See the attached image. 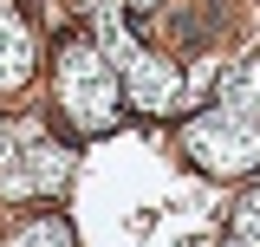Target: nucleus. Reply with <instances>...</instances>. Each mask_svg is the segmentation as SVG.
<instances>
[{"label":"nucleus","mask_w":260,"mask_h":247,"mask_svg":"<svg viewBox=\"0 0 260 247\" xmlns=\"http://www.w3.org/2000/svg\"><path fill=\"white\" fill-rule=\"evenodd\" d=\"M0 247H72V234H65V221H59V215H32L20 234H7Z\"/></svg>","instance_id":"39448f33"},{"label":"nucleus","mask_w":260,"mask_h":247,"mask_svg":"<svg viewBox=\"0 0 260 247\" xmlns=\"http://www.w3.org/2000/svg\"><path fill=\"white\" fill-rule=\"evenodd\" d=\"M39 65V39H32V20L26 13H7L0 20V91H20Z\"/></svg>","instance_id":"7ed1b4c3"},{"label":"nucleus","mask_w":260,"mask_h":247,"mask_svg":"<svg viewBox=\"0 0 260 247\" xmlns=\"http://www.w3.org/2000/svg\"><path fill=\"white\" fill-rule=\"evenodd\" d=\"M124 7H130V13H143V7H156V0H124Z\"/></svg>","instance_id":"0eeeda50"},{"label":"nucleus","mask_w":260,"mask_h":247,"mask_svg":"<svg viewBox=\"0 0 260 247\" xmlns=\"http://www.w3.org/2000/svg\"><path fill=\"white\" fill-rule=\"evenodd\" d=\"M182 156H189L202 176H221V182H241L260 169V117L241 111V104H208L182 123Z\"/></svg>","instance_id":"f03ea898"},{"label":"nucleus","mask_w":260,"mask_h":247,"mask_svg":"<svg viewBox=\"0 0 260 247\" xmlns=\"http://www.w3.org/2000/svg\"><path fill=\"white\" fill-rule=\"evenodd\" d=\"M52 91H59V117L78 130V137H104L111 123L124 117V78L117 65L104 59L98 39H65L59 59H52Z\"/></svg>","instance_id":"f257e3e1"},{"label":"nucleus","mask_w":260,"mask_h":247,"mask_svg":"<svg viewBox=\"0 0 260 247\" xmlns=\"http://www.w3.org/2000/svg\"><path fill=\"white\" fill-rule=\"evenodd\" d=\"M7 13H20V0H0V20H7Z\"/></svg>","instance_id":"423d86ee"},{"label":"nucleus","mask_w":260,"mask_h":247,"mask_svg":"<svg viewBox=\"0 0 260 247\" xmlns=\"http://www.w3.org/2000/svg\"><path fill=\"white\" fill-rule=\"evenodd\" d=\"M221 104H241V111H254V117H260V59L234 65V72L221 78Z\"/></svg>","instance_id":"20e7f679"}]
</instances>
